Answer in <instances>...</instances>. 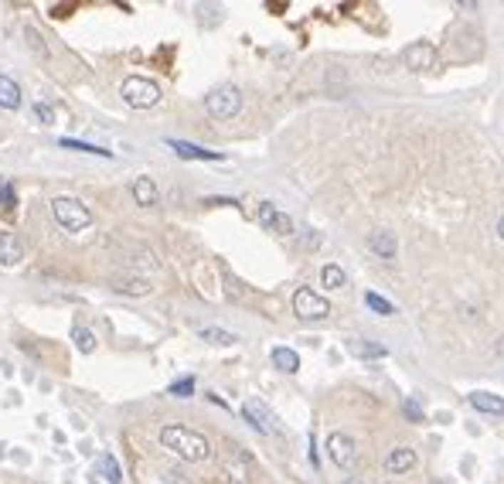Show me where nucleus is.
Instances as JSON below:
<instances>
[{"label": "nucleus", "mask_w": 504, "mask_h": 484, "mask_svg": "<svg viewBox=\"0 0 504 484\" xmlns=\"http://www.w3.org/2000/svg\"><path fill=\"white\" fill-rule=\"evenodd\" d=\"M61 147L65 150H78V154H96V157H113V150H106V147H92V143H82V140H61Z\"/></svg>", "instance_id": "24"}, {"label": "nucleus", "mask_w": 504, "mask_h": 484, "mask_svg": "<svg viewBox=\"0 0 504 484\" xmlns=\"http://www.w3.org/2000/svg\"><path fill=\"white\" fill-rule=\"evenodd\" d=\"M99 470L106 474L109 484H123V470H120V464H116V457H113V453H103V460H99Z\"/></svg>", "instance_id": "22"}, {"label": "nucleus", "mask_w": 504, "mask_h": 484, "mask_svg": "<svg viewBox=\"0 0 504 484\" xmlns=\"http://www.w3.org/2000/svg\"><path fill=\"white\" fill-rule=\"evenodd\" d=\"M365 307L368 311H375L379 317H392V314H396V304H389V300H385L382 294H375V290H368L365 294Z\"/></svg>", "instance_id": "21"}, {"label": "nucleus", "mask_w": 504, "mask_h": 484, "mask_svg": "<svg viewBox=\"0 0 504 484\" xmlns=\"http://www.w3.org/2000/svg\"><path fill=\"white\" fill-rule=\"evenodd\" d=\"M24 259V246L11 229H0V263L4 266H17Z\"/></svg>", "instance_id": "12"}, {"label": "nucleus", "mask_w": 504, "mask_h": 484, "mask_svg": "<svg viewBox=\"0 0 504 484\" xmlns=\"http://www.w3.org/2000/svg\"><path fill=\"white\" fill-rule=\"evenodd\" d=\"M225 478H229V484H249V478H252V464H249V453H245L242 447H229Z\"/></svg>", "instance_id": "9"}, {"label": "nucleus", "mask_w": 504, "mask_h": 484, "mask_svg": "<svg viewBox=\"0 0 504 484\" xmlns=\"http://www.w3.org/2000/svg\"><path fill=\"white\" fill-rule=\"evenodd\" d=\"M470 406L480 409V413L504 416V399H501V396H494V392H470Z\"/></svg>", "instance_id": "15"}, {"label": "nucleus", "mask_w": 504, "mask_h": 484, "mask_svg": "<svg viewBox=\"0 0 504 484\" xmlns=\"http://www.w3.org/2000/svg\"><path fill=\"white\" fill-rule=\"evenodd\" d=\"M321 280H324V287H327V290H341V287L348 283V277H344V269H341L337 263H327L321 269Z\"/></svg>", "instance_id": "20"}, {"label": "nucleus", "mask_w": 504, "mask_h": 484, "mask_svg": "<svg viewBox=\"0 0 504 484\" xmlns=\"http://www.w3.org/2000/svg\"><path fill=\"white\" fill-rule=\"evenodd\" d=\"M0 205H4L7 212H14V208H17V195H14V185H7V181L0 185Z\"/></svg>", "instance_id": "28"}, {"label": "nucleus", "mask_w": 504, "mask_h": 484, "mask_svg": "<svg viewBox=\"0 0 504 484\" xmlns=\"http://www.w3.org/2000/svg\"><path fill=\"white\" fill-rule=\"evenodd\" d=\"M348 348H351L358 359H385V355H389V351H385V344H371V341L365 344L361 338H351V341H348Z\"/></svg>", "instance_id": "19"}, {"label": "nucleus", "mask_w": 504, "mask_h": 484, "mask_svg": "<svg viewBox=\"0 0 504 484\" xmlns=\"http://www.w3.org/2000/svg\"><path fill=\"white\" fill-rule=\"evenodd\" d=\"M201 341H212V344H235L239 338L235 334H229V331H222V328H201Z\"/></svg>", "instance_id": "25"}, {"label": "nucleus", "mask_w": 504, "mask_h": 484, "mask_svg": "<svg viewBox=\"0 0 504 484\" xmlns=\"http://www.w3.org/2000/svg\"><path fill=\"white\" fill-rule=\"evenodd\" d=\"M402 62H406L409 72H429L436 65V48L429 45V41H413V45L402 51Z\"/></svg>", "instance_id": "7"}, {"label": "nucleus", "mask_w": 504, "mask_h": 484, "mask_svg": "<svg viewBox=\"0 0 504 484\" xmlns=\"http://www.w3.org/2000/svg\"><path fill=\"white\" fill-rule=\"evenodd\" d=\"M164 484H187V481H184V474H178V470H168V474H164Z\"/></svg>", "instance_id": "32"}, {"label": "nucleus", "mask_w": 504, "mask_h": 484, "mask_svg": "<svg viewBox=\"0 0 504 484\" xmlns=\"http://www.w3.org/2000/svg\"><path fill=\"white\" fill-rule=\"evenodd\" d=\"M368 249L375 252V256H382V259H396V252H398L396 232H385V229L371 232L368 235Z\"/></svg>", "instance_id": "13"}, {"label": "nucleus", "mask_w": 504, "mask_h": 484, "mask_svg": "<svg viewBox=\"0 0 504 484\" xmlns=\"http://www.w3.org/2000/svg\"><path fill=\"white\" fill-rule=\"evenodd\" d=\"M160 443H164L170 453H178L181 460H191V464L212 457V443H208V437H201V433L187 430V426H178V423H170V426L160 430Z\"/></svg>", "instance_id": "1"}, {"label": "nucleus", "mask_w": 504, "mask_h": 484, "mask_svg": "<svg viewBox=\"0 0 504 484\" xmlns=\"http://www.w3.org/2000/svg\"><path fill=\"white\" fill-rule=\"evenodd\" d=\"M416 468V450L413 447H396V450L385 457V470L389 474H406Z\"/></svg>", "instance_id": "14"}, {"label": "nucleus", "mask_w": 504, "mask_h": 484, "mask_svg": "<svg viewBox=\"0 0 504 484\" xmlns=\"http://www.w3.org/2000/svg\"><path fill=\"white\" fill-rule=\"evenodd\" d=\"M259 225L266 229V232H276V235H290L293 232V219L290 215H283V212L269 202L259 205Z\"/></svg>", "instance_id": "10"}, {"label": "nucleus", "mask_w": 504, "mask_h": 484, "mask_svg": "<svg viewBox=\"0 0 504 484\" xmlns=\"http://www.w3.org/2000/svg\"><path fill=\"white\" fill-rule=\"evenodd\" d=\"M123 99H126V106H133V110H150L160 103V86L150 82V78L143 76H130L123 78Z\"/></svg>", "instance_id": "3"}, {"label": "nucleus", "mask_w": 504, "mask_h": 484, "mask_svg": "<svg viewBox=\"0 0 504 484\" xmlns=\"http://www.w3.org/2000/svg\"><path fill=\"white\" fill-rule=\"evenodd\" d=\"M498 235H501V239H504V215H501V219H498Z\"/></svg>", "instance_id": "33"}, {"label": "nucleus", "mask_w": 504, "mask_h": 484, "mask_svg": "<svg viewBox=\"0 0 504 484\" xmlns=\"http://www.w3.org/2000/svg\"><path fill=\"white\" fill-rule=\"evenodd\" d=\"M293 314L304 317V321H324V317L331 314V304H327L321 294H314L310 287H300V290L293 294Z\"/></svg>", "instance_id": "5"}, {"label": "nucleus", "mask_w": 504, "mask_h": 484, "mask_svg": "<svg viewBox=\"0 0 504 484\" xmlns=\"http://www.w3.org/2000/svg\"><path fill=\"white\" fill-rule=\"evenodd\" d=\"M28 38H31V45H34V51H38V55H45V45H41V38H38L34 28H28Z\"/></svg>", "instance_id": "31"}, {"label": "nucleus", "mask_w": 504, "mask_h": 484, "mask_svg": "<svg viewBox=\"0 0 504 484\" xmlns=\"http://www.w3.org/2000/svg\"><path fill=\"white\" fill-rule=\"evenodd\" d=\"M133 198H137V205H143V208L157 205V185H153L150 177H137V181H133Z\"/></svg>", "instance_id": "18"}, {"label": "nucleus", "mask_w": 504, "mask_h": 484, "mask_svg": "<svg viewBox=\"0 0 504 484\" xmlns=\"http://www.w3.org/2000/svg\"><path fill=\"white\" fill-rule=\"evenodd\" d=\"M51 215L65 232H86L92 225V212L78 198H55L51 202Z\"/></svg>", "instance_id": "2"}, {"label": "nucleus", "mask_w": 504, "mask_h": 484, "mask_svg": "<svg viewBox=\"0 0 504 484\" xmlns=\"http://www.w3.org/2000/svg\"><path fill=\"white\" fill-rule=\"evenodd\" d=\"M402 413H406V416H409L413 423H423V406L416 403L413 396H409V399H402Z\"/></svg>", "instance_id": "29"}, {"label": "nucleus", "mask_w": 504, "mask_h": 484, "mask_svg": "<svg viewBox=\"0 0 504 484\" xmlns=\"http://www.w3.org/2000/svg\"><path fill=\"white\" fill-rule=\"evenodd\" d=\"M242 416L252 423L259 433H269V437H273V433H279V423H276V416L266 409V403H259V399H245Z\"/></svg>", "instance_id": "8"}, {"label": "nucleus", "mask_w": 504, "mask_h": 484, "mask_svg": "<svg viewBox=\"0 0 504 484\" xmlns=\"http://www.w3.org/2000/svg\"><path fill=\"white\" fill-rule=\"evenodd\" d=\"M273 365L279 369V372H300V355L293 351V348H273Z\"/></svg>", "instance_id": "16"}, {"label": "nucleus", "mask_w": 504, "mask_h": 484, "mask_svg": "<svg viewBox=\"0 0 504 484\" xmlns=\"http://www.w3.org/2000/svg\"><path fill=\"white\" fill-rule=\"evenodd\" d=\"M327 453H331V460H334L341 470L358 468V447H354V440L348 437V433H331V440H327Z\"/></svg>", "instance_id": "6"}, {"label": "nucleus", "mask_w": 504, "mask_h": 484, "mask_svg": "<svg viewBox=\"0 0 504 484\" xmlns=\"http://www.w3.org/2000/svg\"><path fill=\"white\" fill-rule=\"evenodd\" d=\"M116 290H120V294H150L147 280H120L116 283Z\"/></svg>", "instance_id": "27"}, {"label": "nucleus", "mask_w": 504, "mask_h": 484, "mask_svg": "<svg viewBox=\"0 0 504 484\" xmlns=\"http://www.w3.org/2000/svg\"><path fill=\"white\" fill-rule=\"evenodd\" d=\"M498 351H501V355H504V338H501V344H498Z\"/></svg>", "instance_id": "34"}, {"label": "nucleus", "mask_w": 504, "mask_h": 484, "mask_svg": "<svg viewBox=\"0 0 504 484\" xmlns=\"http://www.w3.org/2000/svg\"><path fill=\"white\" fill-rule=\"evenodd\" d=\"M168 147L178 157H184V160H225L222 150H205V147H195V143H187V140H168Z\"/></svg>", "instance_id": "11"}, {"label": "nucleus", "mask_w": 504, "mask_h": 484, "mask_svg": "<svg viewBox=\"0 0 504 484\" xmlns=\"http://www.w3.org/2000/svg\"><path fill=\"white\" fill-rule=\"evenodd\" d=\"M34 116H38V120H41V123H55V110H51V106H48V103H34Z\"/></svg>", "instance_id": "30"}, {"label": "nucleus", "mask_w": 504, "mask_h": 484, "mask_svg": "<svg viewBox=\"0 0 504 484\" xmlns=\"http://www.w3.org/2000/svg\"><path fill=\"white\" fill-rule=\"evenodd\" d=\"M72 341H76V348L82 351V355L96 351V334H92L89 328H72Z\"/></svg>", "instance_id": "23"}, {"label": "nucleus", "mask_w": 504, "mask_h": 484, "mask_svg": "<svg viewBox=\"0 0 504 484\" xmlns=\"http://www.w3.org/2000/svg\"><path fill=\"white\" fill-rule=\"evenodd\" d=\"M0 106L4 110H17L21 106V89H17L14 78H7V76H0Z\"/></svg>", "instance_id": "17"}, {"label": "nucleus", "mask_w": 504, "mask_h": 484, "mask_svg": "<svg viewBox=\"0 0 504 484\" xmlns=\"http://www.w3.org/2000/svg\"><path fill=\"white\" fill-rule=\"evenodd\" d=\"M205 106L212 113L215 120H232L235 113L242 110V93L235 89V86H218L208 99H205Z\"/></svg>", "instance_id": "4"}, {"label": "nucleus", "mask_w": 504, "mask_h": 484, "mask_svg": "<svg viewBox=\"0 0 504 484\" xmlns=\"http://www.w3.org/2000/svg\"><path fill=\"white\" fill-rule=\"evenodd\" d=\"M195 392V379L187 375V379H178V382H170V396H178V399H187Z\"/></svg>", "instance_id": "26"}, {"label": "nucleus", "mask_w": 504, "mask_h": 484, "mask_svg": "<svg viewBox=\"0 0 504 484\" xmlns=\"http://www.w3.org/2000/svg\"><path fill=\"white\" fill-rule=\"evenodd\" d=\"M429 484H446V481H429Z\"/></svg>", "instance_id": "36"}, {"label": "nucleus", "mask_w": 504, "mask_h": 484, "mask_svg": "<svg viewBox=\"0 0 504 484\" xmlns=\"http://www.w3.org/2000/svg\"><path fill=\"white\" fill-rule=\"evenodd\" d=\"M348 484H365V481H358V478H351V481H348Z\"/></svg>", "instance_id": "35"}]
</instances>
